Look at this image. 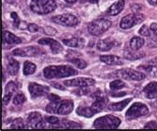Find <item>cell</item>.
Wrapping results in <instances>:
<instances>
[{
	"instance_id": "obj_33",
	"label": "cell",
	"mask_w": 157,
	"mask_h": 131,
	"mask_svg": "<svg viewBox=\"0 0 157 131\" xmlns=\"http://www.w3.org/2000/svg\"><path fill=\"white\" fill-rule=\"evenodd\" d=\"M25 127V123H24L22 118L15 119L10 125V128L11 129H23Z\"/></svg>"
},
{
	"instance_id": "obj_11",
	"label": "cell",
	"mask_w": 157,
	"mask_h": 131,
	"mask_svg": "<svg viewBox=\"0 0 157 131\" xmlns=\"http://www.w3.org/2000/svg\"><path fill=\"white\" fill-rule=\"evenodd\" d=\"M44 52L41 51L40 48L36 46H27L25 48H16L12 51L14 56L19 57H38L40 54H44Z\"/></svg>"
},
{
	"instance_id": "obj_31",
	"label": "cell",
	"mask_w": 157,
	"mask_h": 131,
	"mask_svg": "<svg viewBox=\"0 0 157 131\" xmlns=\"http://www.w3.org/2000/svg\"><path fill=\"white\" fill-rule=\"evenodd\" d=\"M26 101V98L23 93H18L13 98V104L15 106H21Z\"/></svg>"
},
{
	"instance_id": "obj_8",
	"label": "cell",
	"mask_w": 157,
	"mask_h": 131,
	"mask_svg": "<svg viewBox=\"0 0 157 131\" xmlns=\"http://www.w3.org/2000/svg\"><path fill=\"white\" fill-rule=\"evenodd\" d=\"M46 121L39 112H32L28 115L26 126L28 128L39 129V128H45L46 127Z\"/></svg>"
},
{
	"instance_id": "obj_5",
	"label": "cell",
	"mask_w": 157,
	"mask_h": 131,
	"mask_svg": "<svg viewBox=\"0 0 157 131\" xmlns=\"http://www.w3.org/2000/svg\"><path fill=\"white\" fill-rule=\"evenodd\" d=\"M149 113V109L148 107L143 104V103H134L130 109L126 111V118L128 120H134L137 119L142 116H145Z\"/></svg>"
},
{
	"instance_id": "obj_47",
	"label": "cell",
	"mask_w": 157,
	"mask_h": 131,
	"mask_svg": "<svg viewBox=\"0 0 157 131\" xmlns=\"http://www.w3.org/2000/svg\"><path fill=\"white\" fill-rule=\"evenodd\" d=\"M85 1H89V2L93 3V4H98V2L100 1V0H85Z\"/></svg>"
},
{
	"instance_id": "obj_13",
	"label": "cell",
	"mask_w": 157,
	"mask_h": 131,
	"mask_svg": "<svg viewBox=\"0 0 157 131\" xmlns=\"http://www.w3.org/2000/svg\"><path fill=\"white\" fill-rule=\"evenodd\" d=\"M38 42H39V45H41V46H49L53 54H59L63 50L62 46L60 43L58 41H55L51 38H42L39 40Z\"/></svg>"
},
{
	"instance_id": "obj_38",
	"label": "cell",
	"mask_w": 157,
	"mask_h": 131,
	"mask_svg": "<svg viewBox=\"0 0 157 131\" xmlns=\"http://www.w3.org/2000/svg\"><path fill=\"white\" fill-rule=\"evenodd\" d=\"M42 31H44V34L46 35H56V30H55V28L51 27V26H46V27H44L42 28Z\"/></svg>"
},
{
	"instance_id": "obj_37",
	"label": "cell",
	"mask_w": 157,
	"mask_h": 131,
	"mask_svg": "<svg viewBox=\"0 0 157 131\" xmlns=\"http://www.w3.org/2000/svg\"><path fill=\"white\" fill-rule=\"evenodd\" d=\"M139 34L141 36H144V37H149L151 36V28H149L147 26H143L140 30H139Z\"/></svg>"
},
{
	"instance_id": "obj_17",
	"label": "cell",
	"mask_w": 157,
	"mask_h": 131,
	"mask_svg": "<svg viewBox=\"0 0 157 131\" xmlns=\"http://www.w3.org/2000/svg\"><path fill=\"white\" fill-rule=\"evenodd\" d=\"M100 61L107 65H121L122 60L118 56L113 55H105L100 57Z\"/></svg>"
},
{
	"instance_id": "obj_39",
	"label": "cell",
	"mask_w": 157,
	"mask_h": 131,
	"mask_svg": "<svg viewBox=\"0 0 157 131\" xmlns=\"http://www.w3.org/2000/svg\"><path fill=\"white\" fill-rule=\"evenodd\" d=\"M10 15H11L12 20H13V25H14V26H18L19 24H20V18H19V16L17 15V13H15V12H11Z\"/></svg>"
},
{
	"instance_id": "obj_12",
	"label": "cell",
	"mask_w": 157,
	"mask_h": 131,
	"mask_svg": "<svg viewBox=\"0 0 157 131\" xmlns=\"http://www.w3.org/2000/svg\"><path fill=\"white\" fill-rule=\"evenodd\" d=\"M95 84V80L90 77H79L64 81V85L68 87H91Z\"/></svg>"
},
{
	"instance_id": "obj_19",
	"label": "cell",
	"mask_w": 157,
	"mask_h": 131,
	"mask_svg": "<svg viewBox=\"0 0 157 131\" xmlns=\"http://www.w3.org/2000/svg\"><path fill=\"white\" fill-rule=\"evenodd\" d=\"M124 4H125V1L124 0H120V1L114 3L113 5H111L109 7V9L107 10V13L109 15H112V16H115V15H118V14L123 10L124 8Z\"/></svg>"
},
{
	"instance_id": "obj_1",
	"label": "cell",
	"mask_w": 157,
	"mask_h": 131,
	"mask_svg": "<svg viewBox=\"0 0 157 131\" xmlns=\"http://www.w3.org/2000/svg\"><path fill=\"white\" fill-rule=\"evenodd\" d=\"M77 71L70 65L48 66L44 70V76L47 79L63 78L77 75Z\"/></svg>"
},
{
	"instance_id": "obj_10",
	"label": "cell",
	"mask_w": 157,
	"mask_h": 131,
	"mask_svg": "<svg viewBox=\"0 0 157 131\" xmlns=\"http://www.w3.org/2000/svg\"><path fill=\"white\" fill-rule=\"evenodd\" d=\"M120 76L127 80H135V81H140V80H143L146 76L145 74L138 71H136L134 69H129V68H126V69H122L120 70Z\"/></svg>"
},
{
	"instance_id": "obj_4",
	"label": "cell",
	"mask_w": 157,
	"mask_h": 131,
	"mask_svg": "<svg viewBox=\"0 0 157 131\" xmlns=\"http://www.w3.org/2000/svg\"><path fill=\"white\" fill-rule=\"evenodd\" d=\"M121 124V120L118 117L113 115H105L103 117H100L94 121L93 127L100 129L106 128H117Z\"/></svg>"
},
{
	"instance_id": "obj_9",
	"label": "cell",
	"mask_w": 157,
	"mask_h": 131,
	"mask_svg": "<svg viewBox=\"0 0 157 131\" xmlns=\"http://www.w3.org/2000/svg\"><path fill=\"white\" fill-rule=\"evenodd\" d=\"M28 91L30 93L31 98L35 99L40 96H44L49 93V87L40 85L35 82H31L28 84Z\"/></svg>"
},
{
	"instance_id": "obj_18",
	"label": "cell",
	"mask_w": 157,
	"mask_h": 131,
	"mask_svg": "<svg viewBox=\"0 0 157 131\" xmlns=\"http://www.w3.org/2000/svg\"><path fill=\"white\" fill-rule=\"evenodd\" d=\"M2 40L4 43H8V45H19V43L22 42V40L19 37L6 30L2 33Z\"/></svg>"
},
{
	"instance_id": "obj_26",
	"label": "cell",
	"mask_w": 157,
	"mask_h": 131,
	"mask_svg": "<svg viewBox=\"0 0 157 131\" xmlns=\"http://www.w3.org/2000/svg\"><path fill=\"white\" fill-rule=\"evenodd\" d=\"M106 106V100L105 98H101V99H96L94 102H93V104L91 105V107L95 109V111L97 113L99 112H101Z\"/></svg>"
},
{
	"instance_id": "obj_15",
	"label": "cell",
	"mask_w": 157,
	"mask_h": 131,
	"mask_svg": "<svg viewBox=\"0 0 157 131\" xmlns=\"http://www.w3.org/2000/svg\"><path fill=\"white\" fill-rule=\"evenodd\" d=\"M74 109V103L72 100H61L60 105L58 110V114L68 115Z\"/></svg>"
},
{
	"instance_id": "obj_29",
	"label": "cell",
	"mask_w": 157,
	"mask_h": 131,
	"mask_svg": "<svg viewBox=\"0 0 157 131\" xmlns=\"http://www.w3.org/2000/svg\"><path fill=\"white\" fill-rule=\"evenodd\" d=\"M126 85L125 83L122 81V80H120V79H117V80H114L112 82H110L109 84V87L112 91H119L122 88H124Z\"/></svg>"
},
{
	"instance_id": "obj_7",
	"label": "cell",
	"mask_w": 157,
	"mask_h": 131,
	"mask_svg": "<svg viewBox=\"0 0 157 131\" xmlns=\"http://www.w3.org/2000/svg\"><path fill=\"white\" fill-rule=\"evenodd\" d=\"M51 21L64 26H75L79 24V19L75 15L71 13H65L54 16L52 17Z\"/></svg>"
},
{
	"instance_id": "obj_34",
	"label": "cell",
	"mask_w": 157,
	"mask_h": 131,
	"mask_svg": "<svg viewBox=\"0 0 157 131\" xmlns=\"http://www.w3.org/2000/svg\"><path fill=\"white\" fill-rule=\"evenodd\" d=\"M143 55L144 54H136V53H133L132 51H129V52H125L124 53V58L127 60H137V59H141V58H143Z\"/></svg>"
},
{
	"instance_id": "obj_22",
	"label": "cell",
	"mask_w": 157,
	"mask_h": 131,
	"mask_svg": "<svg viewBox=\"0 0 157 131\" xmlns=\"http://www.w3.org/2000/svg\"><path fill=\"white\" fill-rule=\"evenodd\" d=\"M19 67H20V64H19V62L16 60L10 59L9 62L7 64V71L9 73V75H10V76L17 75L18 71H19Z\"/></svg>"
},
{
	"instance_id": "obj_23",
	"label": "cell",
	"mask_w": 157,
	"mask_h": 131,
	"mask_svg": "<svg viewBox=\"0 0 157 131\" xmlns=\"http://www.w3.org/2000/svg\"><path fill=\"white\" fill-rule=\"evenodd\" d=\"M131 100H132L131 98H128V99H125L123 101L117 102V103H112L108 106L107 109L112 110V111H121L128 104L130 103Z\"/></svg>"
},
{
	"instance_id": "obj_48",
	"label": "cell",
	"mask_w": 157,
	"mask_h": 131,
	"mask_svg": "<svg viewBox=\"0 0 157 131\" xmlns=\"http://www.w3.org/2000/svg\"><path fill=\"white\" fill-rule=\"evenodd\" d=\"M65 1H66L67 3H71V4H73V3H75V2H77V0H65Z\"/></svg>"
},
{
	"instance_id": "obj_43",
	"label": "cell",
	"mask_w": 157,
	"mask_h": 131,
	"mask_svg": "<svg viewBox=\"0 0 157 131\" xmlns=\"http://www.w3.org/2000/svg\"><path fill=\"white\" fill-rule=\"evenodd\" d=\"M12 95H13V94H5V95H4V97H3V105H4V106L8 105V104L10 103V101Z\"/></svg>"
},
{
	"instance_id": "obj_14",
	"label": "cell",
	"mask_w": 157,
	"mask_h": 131,
	"mask_svg": "<svg viewBox=\"0 0 157 131\" xmlns=\"http://www.w3.org/2000/svg\"><path fill=\"white\" fill-rule=\"evenodd\" d=\"M119 42L113 38H106L99 41L97 43V49L102 52H106L111 50L114 46H118Z\"/></svg>"
},
{
	"instance_id": "obj_25",
	"label": "cell",
	"mask_w": 157,
	"mask_h": 131,
	"mask_svg": "<svg viewBox=\"0 0 157 131\" xmlns=\"http://www.w3.org/2000/svg\"><path fill=\"white\" fill-rule=\"evenodd\" d=\"M144 40L140 37H134L130 41V47L133 51H137L139 50L142 46H144Z\"/></svg>"
},
{
	"instance_id": "obj_41",
	"label": "cell",
	"mask_w": 157,
	"mask_h": 131,
	"mask_svg": "<svg viewBox=\"0 0 157 131\" xmlns=\"http://www.w3.org/2000/svg\"><path fill=\"white\" fill-rule=\"evenodd\" d=\"M27 28L30 32H36V31L40 30V27L36 24H29L27 26Z\"/></svg>"
},
{
	"instance_id": "obj_2",
	"label": "cell",
	"mask_w": 157,
	"mask_h": 131,
	"mask_svg": "<svg viewBox=\"0 0 157 131\" xmlns=\"http://www.w3.org/2000/svg\"><path fill=\"white\" fill-rule=\"evenodd\" d=\"M31 10L39 14H47L56 9L55 0H31Z\"/></svg>"
},
{
	"instance_id": "obj_35",
	"label": "cell",
	"mask_w": 157,
	"mask_h": 131,
	"mask_svg": "<svg viewBox=\"0 0 157 131\" xmlns=\"http://www.w3.org/2000/svg\"><path fill=\"white\" fill-rule=\"evenodd\" d=\"M90 87H78L77 90L74 91L73 93L76 95L82 96V95H87L90 93Z\"/></svg>"
},
{
	"instance_id": "obj_24",
	"label": "cell",
	"mask_w": 157,
	"mask_h": 131,
	"mask_svg": "<svg viewBox=\"0 0 157 131\" xmlns=\"http://www.w3.org/2000/svg\"><path fill=\"white\" fill-rule=\"evenodd\" d=\"M82 125H79L78 123L68 121V120H63L60 121L59 125H55L53 128H81Z\"/></svg>"
},
{
	"instance_id": "obj_27",
	"label": "cell",
	"mask_w": 157,
	"mask_h": 131,
	"mask_svg": "<svg viewBox=\"0 0 157 131\" xmlns=\"http://www.w3.org/2000/svg\"><path fill=\"white\" fill-rule=\"evenodd\" d=\"M60 102H61V99L56 100V101H51L50 103L46 106L45 110L49 113H58Z\"/></svg>"
},
{
	"instance_id": "obj_36",
	"label": "cell",
	"mask_w": 157,
	"mask_h": 131,
	"mask_svg": "<svg viewBox=\"0 0 157 131\" xmlns=\"http://www.w3.org/2000/svg\"><path fill=\"white\" fill-rule=\"evenodd\" d=\"M45 121L48 123V124H50L51 125V126L50 127H54L55 125H59V119L58 118V117H56V116H48V117H45Z\"/></svg>"
},
{
	"instance_id": "obj_6",
	"label": "cell",
	"mask_w": 157,
	"mask_h": 131,
	"mask_svg": "<svg viewBox=\"0 0 157 131\" xmlns=\"http://www.w3.org/2000/svg\"><path fill=\"white\" fill-rule=\"evenodd\" d=\"M144 15L140 13H134V14H128L124 16L121 21V27L122 30H129L136 25L141 24L144 21Z\"/></svg>"
},
{
	"instance_id": "obj_45",
	"label": "cell",
	"mask_w": 157,
	"mask_h": 131,
	"mask_svg": "<svg viewBox=\"0 0 157 131\" xmlns=\"http://www.w3.org/2000/svg\"><path fill=\"white\" fill-rule=\"evenodd\" d=\"M125 94H126V93H124V92H123V93H110V95H111V96H114V97L124 96Z\"/></svg>"
},
{
	"instance_id": "obj_46",
	"label": "cell",
	"mask_w": 157,
	"mask_h": 131,
	"mask_svg": "<svg viewBox=\"0 0 157 131\" xmlns=\"http://www.w3.org/2000/svg\"><path fill=\"white\" fill-rule=\"evenodd\" d=\"M148 3L151 6H156L157 5V0H148Z\"/></svg>"
},
{
	"instance_id": "obj_30",
	"label": "cell",
	"mask_w": 157,
	"mask_h": 131,
	"mask_svg": "<svg viewBox=\"0 0 157 131\" xmlns=\"http://www.w3.org/2000/svg\"><path fill=\"white\" fill-rule=\"evenodd\" d=\"M70 62H71V63H73L74 65H75L76 67H78L80 69H84L88 66L87 62L82 60V59H79V58H74V59H71Z\"/></svg>"
},
{
	"instance_id": "obj_16",
	"label": "cell",
	"mask_w": 157,
	"mask_h": 131,
	"mask_svg": "<svg viewBox=\"0 0 157 131\" xmlns=\"http://www.w3.org/2000/svg\"><path fill=\"white\" fill-rule=\"evenodd\" d=\"M145 96L149 99H155L157 98V82H150L145 86L143 90Z\"/></svg>"
},
{
	"instance_id": "obj_21",
	"label": "cell",
	"mask_w": 157,
	"mask_h": 131,
	"mask_svg": "<svg viewBox=\"0 0 157 131\" xmlns=\"http://www.w3.org/2000/svg\"><path fill=\"white\" fill-rule=\"evenodd\" d=\"M76 113L79 115V116H83V117H86V118H90L92 117L93 115H95L97 112L95 111V109L90 106V107H78L77 109H76Z\"/></svg>"
},
{
	"instance_id": "obj_28",
	"label": "cell",
	"mask_w": 157,
	"mask_h": 131,
	"mask_svg": "<svg viewBox=\"0 0 157 131\" xmlns=\"http://www.w3.org/2000/svg\"><path fill=\"white\" fill-rule=\"evenodd\" d=\"M36 65L30 62H25L24 64V75L25 76H30L34 74L36 71Z\"/></svg>"
},
{
	"instance_id": "obj_42",
	"label": "cell",
	"mask_w": 157,
	"mask_h": 131,
	"mask_svg": "<svg viewBox=\"0 0 157 131\" xmlns=\"http://www.w3.org/2000/svg\"><path fill=\"white\" fill-rule=\"evenodd\" d=\"M144 128H150V129H155V128H157V123L155 122V121H151V122H149L145 126H144Z\"/></svg>"
},
{
	"instance_id": "obj_3",
	"label": "cell",
	"mask_w": 157,
	"mask_h": 131,
	"mask_svg": "<svg viewBox=\"0 0 157 131\" xmlns=\"http://www.w3.org/2000/svg\"><path fill=\"white\" fill-rule=\"evenodd\" d=\"M110 26H111V22L109 20L105 18H99L94 20L89 25L88 30L91 35L100 36L103 33H105Z\"/></svg>"
},
{
	"instance_id": "obj_20",
	"label": "cell",
	"mask_w": 157,
	"mask_h": 131,
	"mask_svg": "<svg viewBox=\"0 0 157 131\" xmlns=\"http://www.w3.org/2000/svg\"><path fill=\"white\" fill-rule=\"evenodd\" d=\"M63 43L69 47H83L85 45V41L81 38H70L63 39Z\"/></svg>"
},
{
	"instance_id": "obj_44",
	"label": "cell",
	"mask_w": 157,
	"mask_h": 131,
	"mask_svg": "<svg viewBox=\"0 0 157 131\" xmlns=\"http://www.w3.org/2000/svg\"><path fill=\"white\" fill-rule=\"evenodd\" d=\"M48 99L50 101H56V100H59L60 97L58 96V95H56V94H54V93H51V94L48 95Z\"/></svg>"
},
{
	"instance_id": "obj_40",
	"label": "cell",
	"mask_w": 157,
	"mask_h": 131,
	"mask_svg": "<svg viewBox=\"0 0 157 131\" xmlns=\"http://www.w3.org/2000/svg\"><path fill=\"white\" fill-rule=\"evenodd\" d=\"M151 32L155 40H157V23H152L151 25Z\"/></svg>"
},
{
	"instance_id": "obj_32",
	"label": "cell",
	"mask_w": 157,
	"mask_h": 131,
	"mask_svg": "<svg viewBox=\"0 0 157 131\" xmlns=\"http://www.w3.org/2000/svg\"><path fill=\"white\" fill-rule=\"evenodd\" d=\"M17 92V86L16 84L10 81L7 84L6 88H5V94H13Z\"/></svg>"
}]
</instances>
